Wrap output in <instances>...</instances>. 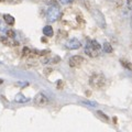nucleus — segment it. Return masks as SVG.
Segmentation results:
<instances>
[{
  "label": "nucleus",
  "mask_w": 132,
  "mask_h": 132,
  "mask_svg": "<svg viewBox=\"0 0 132 132\" xmlns=\"http://www.w3.org/2000/svg\"><path fill=\"white\" fill-rule=\"evenodd\" d=\"M61 20L65 26H68L73 29H80L85 24L82 13L79 10L74 9V8L66 9L64 12H62Z\"/></svg>",
  "instance_id": "f257e3e1"
},
{
  "label": "nucleus",
  "mask_w": 132,
  "mask_h": 132,
  "mask_svg": "<svg viewBox=\"0 0 132 132\" xmlns=\"http://www.w3.org/2000/svg\"><path fill=\"white\" fill-rule=\"evenodd\" d=\"M85 54L89 57H98L101 53V45L96 40H90L85 45Z\"/></svg>",
  "instance_id": "f03ea898"
},
{
  "label": "nucleus",
  "mask_w": 132,
  "mask_h": 132,
  "mask_svg": "<svg viewBox=\"0 0 132 132\" xmlns=\"http://www.w3.org/2000/svg\"><path fill=\"white\" fill-rule=\"evenodd\" d=\"M106 82H107L106 77L101 73H95L89 78V85L94 89H98V90L104 89L106 86Z\"/></svg>",
  "instance_id": "7ed1b4c3"
},
{
  "label": "nucleus",
  "mask_w": 132,
  "mask_h": 132,
  "mask_svg": "<svg viewBox=\"0 0 132 132\" xmlns=\"http://www.w3.org/2000/svg\"><path fill=\"white\" fill-rule=\"evenodd\" d=\"M62 16V10L60 9V7H57L55 5H52L48 7V9L46 10V19L50 22H55L57 20H60Z\"/></svg>",
  "instance_id": "20e7f679"
},
{
  "label": "nucleus",
  "mask_w": 132,
  "mask_h": 132,
  "mask_svg": "<svg viewBox=\"0 0 132 132\" xmlns=\"http://www.w3.org/2000/svg\"><path fill=\"white\" fill-rule=\"evenodd\" d=\"M89 8V10H90V12L94 14V16H95V19H96V21L98 22V24L100 26V28H102V29H105L106 28V20H105V16H104V14L101 13V11L99 10V9H96V8H92V7H88Z\"/></svg>",
  "instance_id": "39448f33"
},
{
  "label": "nucleus",
  "mask_w": 132,
  "mask_h": 132,
  "mask_svg": "<svg viewBox=\"0 0 132 132\" xmlns=\"http://www.w3.org/2000/svg\"><path fill=\"white\" fill-rule=\"evenodd\" d=\"M84 62H85L84 57H81L79 55H74V56H72L71 59H69L68 64H69V66H71L72 68H78V67H80V66L82 65Z\"/></svg>",
  "instance_id": "423d86ee"
},
{
  "label": "nucleus",
  "mask_w": 132,
  "mask_h": 132,
  "mask_svg": "<svg viewBox=\"0 0 132 132\" xmlns=\"http://www.w3.org/2000/svg\"><path fill=\"white\" fill-rule=\"evenodd\" d=\"M34 104L36 106H40V107H44L48 104V98L45 96L43 93H39L36 96L34 97Z\"/></svg>",
  "instance_id": "0eeeda50"
},
{
  "label": "nucleus",
  "mask_w": 132,
  "mask_h": 132,
  "mask_svg": "<svg viewBox=\"0 0 132 132\" xmlns=\"http://www.w3.org/2000/svg\"><path fill=\"white\" fill-rule=\"evenodd\" d=\"M65 46H66V48H68V50H78L81 46V43L77 39L73 38V39H69L67 42L65 43Z\"/></svg>",
  "instance_id": "6e6552de"
},
{
  "label": "nucleus",
  "mask_w": 132,
  "mask_h": 132,
  "mask_svg": "<svg viewBox=\"0 0 132 132\" xmlns=\"http://www.w3.org/2000/svg\"><path fill=\"white\" fill-rule=\"evenodd\" d=\"M0 42H2L5 45H7V46H16V45L19 44L14 39L8 38V36H3V38H0Z\"/></svg>",
  "instance_id": "1a4fd4ad"
},
{
  "label": "nucleus",
  "mask_w": 132,
  "mask_h": 132,
  "mask_svg": "<svg viewBox=\"0 0 132 132\" xmlns=\"http://www.w3.org/2000/svg\"><path fill=\"white\" fill-rule=\"evenodd\" d=\"M3 22H5L6 24H8V26H13V24L15 23V20L11 14L7 13V14H3Z\"/></svg>",
  "instance_id": "9d476101"
},
{
  "label": "nucleus",
  "mask_w": 132,
  "mask_h": 132,
  "mask_svg": "<svg viewBox=\"0 0 132 132\" xmlns=\"http://www.w3.org/2000/svg\"><path fill=\"white\" fill-rule=\"evenodd\" d=\"M43 34L47 38H52L54 35V31H53V28L51 26H45L43 28Z\"/></svg>",
  "instance_id": "9b49d317"
},
{
  "label": "nucleus",
  "mask_w": 132,
  "mask_h": 132,
  "mask_svg": "<svg viewBox=\"0 0 132 132\" xmlns=\"http://www.w3.org/2000/svg\"><path fill=\"white\" fill-rule=\"evenodd\" d=\"M120 63H121V65L123 66V68H126V69H128V71H130V72L132 73V63H131V62L121 59V60H120Z\"/></svg>",
  "instance_id": "f8f14e48"
},
{
  "label": "nucleus",
  "mask_w": 132,
  "mask_h": 132,
  "mask_svg": "<svg viewBox=\"0 0 132 132\" xmlns=\"http://www.w3.org/2000/svg\"><path fill=\"white\" fill-rule=\"evenodd\" d=\"M14 100H15L16 102H20V104H23V102H27V101H29V100H30V99L27 98L26 96H23L22 94H18V95H16V96H15Z\"/></svg>",
  "instance_id": "ddd939ff"
},
{
  "label": "nucleus",
  "mask_w": 132,
  "mask_h": 132,
  "mask_svg": "<svg viewBox=\"0 0 132 132\" xmlns=\"http://www.w3.org/2000/svg\"><path fill=\"white\" fill-rule=\"evenodd\" d=\"M101 50H104V52H106V53H111V52L113 51L112 46H111L110 43H108V42H105V43H104V45H102Z\"/></svg>",
  "instance_id": "4468645a"
},
{
  "label": "nucleus",
  "mask_w": 132,
  "mask_h": 132,
  "mask_svg": "<svg viewBox=\"0 0 132 132\" xmlns=\"http://www.w3.org/2000/svg\"><path fill=\"white\" fill-rule=\"evenodd\" d=\"M8 30L7 28V24L5 22H2L1 20H0V33H6Z\"/></svg>",
  "instance_id": "2eb2a0df"
},
{
  "label": "nucleus",
  "mask_w": 132,
  "mask_h": 132,
  "mask_svg": "<svg viewBox=\"0 0 132 132\" xmlns=\"http://www.w3.org/2000/svg\"><path fill=\"white\" fill-rule=\"evenodd\" d=\"M6 36H8V38H11V39H14L15 33H14L13 30H11V29H8L7 32H6Z\"/></svg>",
  "instance_id": "dca6fc26"
},
{
  "label": "nucleus",
  "mask_w": 132,
  "mask_h": 132,
  "mask_svg": "<svg viewBox=\"0 0 132 132\" xmlns=\"http://www.w3.org/2000/svg\"><path fill=\"white\" fill-rule=\"evenodd\" d=\"M97 113H98L99 116H100V117H102V118H104L106 121H108V120H109V119H108V117H107L106 114H104V113H102V111H97Z\"/></svg>",
  "instance_id": "f3484780"
},
{
  "label": "nucleus",
  "mask_w": 132,
  "mask_h": 132,
  "mask_svg": "<svg viewBox=\"0 0 132 132\" xmlns=\"http://www.w3.org/2000/svg\"><path fill=\"white\" fill-rule=\"evenodd\" d=\"M127 8L129 10H132V0H127Z\"/></svg>",
  "instance_id": "a211bd4d"
},
{
  "label": "nucleus",
  "mask_w": 132,
  "mask_h": 132,
  "mask_svg": "<svg viewBox=\"0 0 132 132\" xmlns=\"http://www.w3.org/2000/svg\"><path fill=\"white\" fill-rule=\"evenodd\" d=\"M60 1L63 3V5H69V3L73 2V0H60Z\"/></svg>",
  "instance_id": "6ab92c4d"
},
{
  "label": "nucleus",
  "mask_w": 132,
  "mask_h": 132,
  "mask_svg": "<svg viewBox=\"0 0 132 132\" xmlns=\"http://www.w3.org/2000/svg\"><path fill=\"white\" fill-rule=\"evenodd\" d=\"M3 1H5V0H0V2H3Z\"/></svg>",
  "instance_id": "aec40b11"
},
{
  "label": "nucleus",
  "mask_w": 132,
  "mask_h": 132,
  "mask_svg": "<svg viewBox=\"0 0 132 132\" xmlns=\"http://www.w3.org/2000/svg\"><path fill=\"white\" fill-rule=\"evenodd\" d=\"M131 26H132V20H131Z\"/></svg>",
  "instance_id": "412c9836"
}]
</instances>
